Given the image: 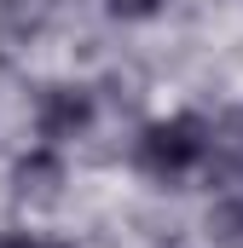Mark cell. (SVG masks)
<instances>
[{"label": "cell", "instance_id": "obj_1", "mask_svg": "<svg viewBox=\"0 0 243 248\" xmlns=\"http://www.w3.org/2000/svg\"><path fill=\"white\" fill-rule=\"evenodd\" d=\"M203 162H208V122L197 110L162 116V122L145 127V139H139V168L156 173V179H185Z\"/></svg>", "mask_w": 243, "mask_h": 248}, {"label": "cell", "instance_id": "obj_2", "mask_svg": "<svg viewBox=\"0 0 243 248\" xmlns=\"http://www.w3.org/2000/svg\"><path fill=\"white\" fill-rule=\"evenodd\" d=\"M93 127V93L87 87H47L41 104H35V133L47 144H64V139H81Z\"/></svg>", "mask_w": 243, "mask_h": 248}, {"label": "cell", "instance_id": "obj_3", "mask_svg": "<svg viewBox=\"0 0 243 248\" xmlns=\"http://www.w3.org/2000/svg\"><path fill=\"white\" fill-rule=\"evenodd\" d=\"M12 179H17V196H23V202H52V196H58V185H64V162L52 156V144H47V150L23 156Z\"/></svg>", "mask_w": 243, "mask_h": 248}, {"label": "cell", "instance_id": "obj_4", "mask_svg": "<svg viewBox=\"0 0 243 248\" xmlns=\"http://www.w3.org/2000/svg\"><path fill=\"white\" fill-rule=\"evenodd\" d=\"M208 237L226 248H243V196H220L208 208Z\"/></svg>", "mask_w": 243, "mask_h": 248}, {"label": "cell", "instance_id": "obj_5", "mask_svg": "<svg viewBox=\"0 0 243 248\" xmlns=\"http://www.w3.org/2000/svg\"><path fill=\"white\" fill-rule=\"evenodd\" d=\"M104 6H110L116 17H133V23H139V17H156L168 0H104Z\"/></svg>", "mask_w": 243, "mask_h": 248}, {"label": "cell", "instance_id": "obj_6", "mask_svg": "<svg viewBox=\"0 0 243 248\" xmlns=\"http://www.w3.org/2000/svg\"><path fill=\"white\" fill-rule=\"evenodd\" d=\"M0 248H69V243H58V237H29V231H6Z\"/></svg>", "mask_w": 243, "mask_h": 248}, {"label": "cell", "instance_id": "obj_7", "mask_svg": "<svg viewBox=\"0 0 243 248\" xmlns=\"http://www.w3.org/2000/svg\"><path fill=\"white\" fill-rule=\"evenodd\" d=\"M238 127H243V110H238Z\"/></svg>", "mask_w": 243, "mask_h": 248}]
</instances>
